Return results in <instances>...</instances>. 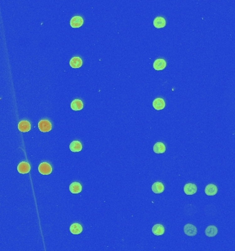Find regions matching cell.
Instances as JSON below:
<instances>
[{
    "label": "cell",
    "instance_id": "cell-1",
    "mask_svg": "<svg viewBox=\"0 0 235 251\" xmlns=\"http://www.w3.org/2000/svg\"><path fill=\"white\" fill-rule=\"evenodd\" d=\"M38 128L41 132L46 133V132H49L51 130L52 125L48 120H43L38 123Z\"/></svg>",
    "mask_w": 235,
    "mask_h": 251
},
{
    "label": "cell",
    "instance_id": "cell-2",
    "mask_svg": "<svg viewBox=\"0 0 235 251\" xmlns=\"http://www.w3.org/2000/svg\"><path fill=\"white\" fill-rule=\"evenodd\" d=\"M38 171L42 175H49L51 173L52 167L47 163H42L39 165Z\"/></svg>",
    "mask_w": 235,
    "mask_h": 251
},
{
    "label": "cell",
    "instance_id": "cell-3",
    "mask_svg": "<svg viewBox=\"0 0 235 251\" xmlns=\"http://www.w3.org/2000/svg\"><path fill=\"white\" fill-rule=\"evenodd\" d=\"M184 232L189 237H194L197 234V229L192 224H187L184 227Z\"/></svg>",
    "mask_w": 235,
    "mask_h": 251
},
{
    "label": "cell",
    "instance_id": "cell-4",
    "mask_svg": "<svg viewBox=\"0 0 235 251\" xmlns=\"http://www.w3.org/2000/svg\"><path fill=\"white\" fill-rule=\"evenodd\" d=\"M83 24V19L81 16H74L70 20V26L73 28H79Z\"/></svg>",
    "mask_w": 235,
    "mask_h": 251
},
{
    "label": "cell",
    "instance_id": "cell-5",
    "mask_svg": "<svg viewBox=\"0 0 235 251\" xmlns=\"http://www.w3.org/2000/svg\"><path fill=\"white\" fill-rule=\"evenodd\" d=\"M31 170V167L28 163L26 162H22L18 164V171L19 174H28Z\"/></svg>",
    "mask_w": 235,
    "mask_h": 251
},
{
    "label": "cell",
    "instance_id": "cell-6",
    "mask_svg": "<svg viewBox=\"0 0 235 251\" xmlns=\"http://www.w3.org/2000/svg\"><path fill=\"white\" fill-rule=\"evenodd\" d=\"M197 191V187L195 184L187 183L184 187V192L187 195H193Z\"/></svg>",
    "mask_w": 235,
    "mask_h": 251
},
{
    "label": "cell",
    "instance_id": "cell-7",
    "mask_svg": "<svg viewBox=\"0 0 235 251\" xmlns=\"http://www.w3.org/2000/svg\"><path fill=\"white\" fill-rule=\"evenodd\" d=\"M205 192L207 196H214L218 192V187L214 184H209L205 187Z\"/></svg>",
    "mask_w": 235,
    "mask_h": 251
},
{
    "label": "cell",
    "instance_id": "cell-8",
    "mask_svg": "<svg viewBox=\"0 0 235 251\" xmlns=\"http://www.w3.org/2000/svg\"><path fill=\"white\" fill-rule=\"evenodd\" d=\"M166 66H167V62L163 58L157 59L153 63V68L155 70L158 71L163 70V69L166 67Z\"/></svg>",
    "mask_w": 235,
    "mask_h": 251
},
{
    "label": "cell",
    "instance_id": "cell-9",
    "mask_svg": "<svg viewBox=\"0 0 235 251\" xmlns=\"http://www.w3.org/2000/svg\"><path fill=\"white\" fill-rule=\"evenodd\" d=\"M153 106L157 110H163L165 107V101L163 98H157L153 102Z\"/></svg>",
    "mask_w": 235,
    "mask_h": 251
},
{
    "label": "cell",
    "instance_id": "cell-10",
    "mask_svg": "<svg viewBox=\"0 0 235 251\" xmlns=\"http://www.w3.org/2000/svg\"><path fill=\"white\" fill-rule=\"evenodd\" d=\"M18 129L22 133H26L31 130V124L28 121H21L18 124Z\"/></svg>",
    "mask_w": 235,
    "mask_h": 251
},
{
    "label": "cell",
    "instance_id": "cell-11",
    "mask_svg": "<svg viewBox=\"0 0 235 251\" xmlns=\"http://www.w3.org/2000/svg\"><path fill=\"white\" fill-rule=\"evenodd\" d=\"M205 233L206 234V236L209 237H215L218 233V229L216 226H209L207 227V228L205 229Z\"/></svg>",
    "mask_w": 235,
    "mask_h": 251
},
{
    "label": "cell",
    "instance_id": "cell-12",
    "mask_svg": "<svg viewBox=\"0 0 235 251\" xmlns=\"http://www.w3.org/2000/svg\"><path fill=\"white\" fill-rule=\"evenodd\" d=\"M152 191H153L155 194H160L163 193L164 190V184L160 182H155L153 183V185L151 187Z\"/></svg>",
    "mask_w": 235,
    "mask_h": 251
},
{
    "label": "cell",
    "instance_id": "cell-13",
    "mask_svg": "<svg viewBox=\"0 0 235 251\" xmlns=\"http://www.w3.org/2000/svg\"><path fill=\"white\" fill-rule=\"evenodd\" d=\"M69 191H70L72 194H78L81 192L82 191L81 184L78 182L72 183L70 185H69Z\"/></svg>",
    "mask_w": 235,
    "mask_h": 251
},
{
    "label": "cell",
    "instance_id": "cell-14",
    "mask_svg": "<svg viewBox=\"0 0 235 251\" xmlns=\"http://www.w3.org/2000/svg\"><path fill=\"white\" fill-rule=\"evenodd\" d=\"M152 232L156 236L163 235L164 233V227L161 224H156L152 228Z\"/></svg>",
    "mask_w": 235,
    "mask_h": 251
},
{
    "label": "cell",
    "instance_id": "cell-15",
    "mask_svg": "<svg viewBox=\"0 0 235 251\" xmlns=\"http://www.w3.org/2000/svg\"><path fill=\"white\" fill-rule=\"evenodd\" d=\"M153 25L155 28L157 29H161L163 28L166 25V20L163 17H157L155 18L153 21Z\"/></svg>",
    "mask_w": 235,
    "mask_h": 251
},
{
    "label": "cell",
    "instance_id": "cell-16",
    "mask_svg": "<svg viewBox=\"0 0 235 251\" xmlns=\"http://www.w3.org/2000/svg\"><path fill=\"white\" fill-rule=\"evenodd\" d=\"M83 108V103L80 99H74L71 104V108L73 110H81Z\"/></svg>",
    "mask_w": 235,
    "mask_h": 251
},
{
    "label": "cell",
    "instance_id": "cell-17",
    "mask_svg": "<svg viewBox=\"0 0 235 251\" xmlns=\"http://www.w3.org/2000/svg\"><path fill=\"white\" fill-rule=\"evenodd\" d=\"M69 65L72 68H79L82 66L83 61L81 58L73 57L69 61Z\"/></svg>",
    "mask_w": 235,
    "mask_h": 251
},
{
    "label": "cell",
    "instance_id": "cell-18",
    "mask_svg": "<svg viewBox=\"0 0 235 251\" xmlns=\"http://www.w3.org/2000/svg\"><path fill=\"white\" fill-rule=\"evenodd\" d=\"M153 151L155 153H164L166 151V147L163 142H157L153 147Z\"/></svg>",
    "mask_w": 235,
    "mask_h": 251
},
{
    "label": "cell",
    "instance_id": "cell-19",
    "mask_svg": "<svg viewBox=\"0 0 235 251\" xmlns=\"http://www.w3.org/2000/svg\"><path fill=\"white\" fill-rule=\"evenodd\" d=\"M69 149L72 152H79L82 150V144L79 141H73L69 145Z\"/></svg>",
    "mask_w": 235,
    "mask_h": 251
},
{
    "label": "cell",
    "instance_id": "cell-20",
    "mask_svg": "<svg viewBox=\"0 0 235 251\" xmlns=\"http://www.w3.org/2000/svg\"><path fill=\"white\" fill-rule=\"evenodd\" d=\"M70 232L73 234H79L82 232L83 227L79 223H73L70 226Z\"/></svg>",
    "mask_w": 235,
    "mask_h": 251
}]
</instances>
